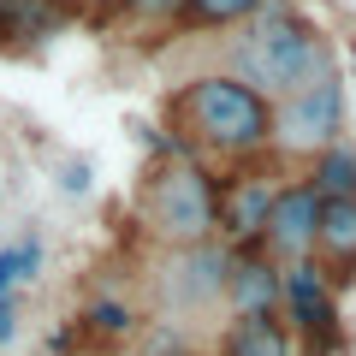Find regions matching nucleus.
<instances>
[{
  "instance_id": "nucleus-1",
  "label": "nucleus",
  "mask_w": 356,
  "mask_h": 356,
  "mask_svg": "<svg viewBox=\"0 0 356 356\" xmlns=\"http://www.w3.org/2000/svg\"><path fill=\"white\" fill-rule=\"evenodd\" d=\"M238 30L243 36L226 48V72L238 83H250L255 95H267V102H285L291 89L315 83V77H327L339 65L327 36L285 0H261V13L243 18Z\"/></svg>"
},
{
  "instance_id": "nucleus-2",
  "label": "nucleus",
  "mask_w": 356,
  "mask_h": 356,
  "mask_svg": "<svg viewBox=\"0 0 356 356\" xmlns=\"http://www.w3.org/2000/svg\"><path fill=\"white\" fill-rule=\"evenodd\" d=\"M178 131L191 149L226 154V161H261L273 149V102L238 83L232 72H208L178 89Z\"/></svg>"
},
{
  "instance_id": "nucleus-3",
  "label": "nucleus",
  "mask_w": 356,
  "mask_h": 356,
  "mask_svg": "<svg viewBox=\"0 0 356 356\" xmlns=\"http://www.w3.org/2000/svg\"><path fill=\"white\" fill-rule=\"evenodd\" d=\"M143 232L166 250L220 238V178L202 166V154H161L143 178Z\"/></svg>"
},
{
  "instance_id": "nucleus-4",
  "label": "nucleus",
  "mask_w": 356,
  "mask_h": 356,
  "mask_svg": "<svg viewBox=\"0 0 356 356\" xmlns=\"http://www.w3.org/2000/svg\"><path fill=\"white\" fill-rule=\"evenodd\" d=\"M344 143V72L332 65L327 77L291 89L285 102H273V149L315 161L321 149Z\"/></svg>"
},
{
  "instance_id": "nucleus-5",
  "label": "nucleus",
  "mask_w": 356,
  "mask_h": 356,
  "mask_svg": "<svg viewBox=\"0 0 356 356\" xmlns=\"http://www.w3.org/2000/svg\"><path fill=\"white\" fill-rule=\"evenodd\" d=\"M280 321H291L297 350H309V356H332L339 350V291H332V273L315 261V255L285 261Z\"/></svg>"
},
{
  "instance_id": "nucleus-6",
  "label": "nucleus",
  "mask_w": 356,
  "mask_h": 356,
  "mask_svg": "<svg viewBox=\"0 0 356 356\" xmlns=\"http://www.w3.org/2000/svg\"><path fill=\"white\" fill-rule=\"evenodd\" d=\"M226 261H232L226 243H191V250H172V261H166V273H161L166 303H172L178 315L226 303Z\"/></svg>"
},
{
  "instance_id": "nucleus-7",
  "label": "nucleus",
  "mask_w": 356,
  "mask_h": 356,
  "mask_svg": "<svg viewBox=\"0 0 356 356\" xmlns=\"http://www.w3.org/2000/svg\"><path fill=\"white\" fill-rule=\"evenodd\" d=\"M315 226H321L315 184L309 178H291V184H280V196L267 208V226H261V243L255 250H267L273 261H303V255H315Z\"/></svg>"
},
{
  "instance_id": "nucleus-8",
  "label": "nucleus",
  "mask_w": 356,
  "mask_h": 356,
  "mask_svg": "<svg viewBox=\"0 0 356 356\" xmlns=\"http://www.w3.org/2000/svg\"><path fill=\"white\" fill-rule=\"evenodd\" d=\"M273 196H280V184H273L267 172H238V178H226V184H220V238H226L232 250L261 243V226H267Z\"/></svg>"
},
{
  "instance_id": "nucleus-9",
  "label": "nucleus",
  "mask_w": 356,
  "mask_h": 356,
  "mask_svg": "<svg viewBox=\"0 0 356 356\" xmlns=\"http://www.w3.org/2000/svg\"><path fill=\"white\" fill-rule=\"evenodd\" d=\"M280 280L285 261H273L267 250H232L226 261V309L232 315H280Z\"/></svg>"
},
{
  "instance_id": "nucleus-10",
  "label": "nucleus",
  "mask_w": 356,
  "mask_h": 356,
  "mask_svg": "<svg viewBox=\"0 0 356 356\" xmlns=\"http://www.w3.org/2000/svg\"><path fill=\"white\" fill-rule=\"evenodd\" d=\"M220 356H303L280 315H232L220 332Z\"/></svg>"
},
{
  "instance_id": "nucleus-11",
  "label": "nucleus",
  "mask_w": 356,
  "mask_h": 356,
  "mask_svg": "<svg viewBox=\"0 0 356 356\" xmlns=\"http://www.w3.org/2000/svg\"><path fill=\"white\" fill-rule=\"evenodd\" d=\"M315 261L327 273H356V202H321Z\"/></svg>"
},
{
  "instance_id": "nucleus-12",
  "label": "nucleus",
  "mask_w": 356,
  "mask_h": 356,
  "mask_svg": "<svg viewBox=\"0 0 356 356\" xmlns=\"http://www.w3.org/2000/svg\"><path fill=\"white\" fill-rule=\"evenodd\" d=\"M309 184H315L321 202H356V149L350 143H332L309 161Z\"/></svg>"
},
{
  "instance_id": "nucleus-13",
  "label": "nucleus",
  "mask_w": 356,
  "mask_h": 356,
  "mask_svg": "<svg viewBox=\"0 0 356 356\" xmlns=\"http://www.w3.org/2000/svg\"><path fill=\"white\" fill-rule=\"evenodd\" d=\"M255 13H261V0H184L172 30H238Z\"/></svg>"
},
{
  "instance_id": "nucleus-14",
  "label": "nucleus",
  "mask_w": 356,
  "mask_h": 356,
  "mask_svg": "<svg viewBox=\"0 0 356 356\" xmlns=\"http://www.w3.org/2000/svg\"><path fill=\"white\" fill-rule=\"evenodd\" d=\"M77 332H89V339H102V344H119L137 332V315H131L119 297H95V303L77 315Z\"/></svg>"
},
{
  "instance_id": "nucleus-15",
  "label": "nucleus",
  "mask_w": 356,
  "mask_h": 356,
  "mask_svg": "<svg viewBox=\"0 0 356 356\" xmlns=\"http://www.w3.org/2000/svg\"><path fill=\"white\" fill-rule=\"evenodd\" d=\"M18 285H24V250L6 243L0 250V297H18Z\"/></svg>"
},
{
  "instance_id": "nucleus-16",
  "label": "nucleus",
  "mask_w": 356,
  "mask_h": 356,
  "mask_svg": "<svg viewBox=\"0 0 356 356\" xmlns=\"http://www.w3.org/2000/svg\"><path fill=\"white\" fill-rule=\"evenodd\" d=\"M54 178H60L65 196H89V161H60V166H54Z\"/></svg>"
},
{
  "instance_id": "nucleus-17",
  "label": "nucleus",
  "mask_w": 356,
  "mask_h": 356,
  "mask_svg": "<svg viewBox=\"0 0 356 356\" xmlns=\"http://www.w3.org/2000/svg\"><path fill=\"white\" fill-rule=\"evenodd\" d=\"M178 6H184V0H137V6H131V18H143V24H172Z\"/></svg>"
},
{
  "instance_id": "nucleus-18",
  "label": "nucleus",
  "mask_w": 356,
  "mask_h": 356,
  "mask_svg": "<svg viewBox=\"0 0 356 356\" xmlns=\"http://www.w3.org/2000/svg\"><path fill=\"white\" fill-rule=\"evenodd\" d=\"M18 339V297H0V344Z\"/></svg>"
},
{
  "instance_id": "nucleus-19",
  "label": "nucleus",
  "mask_w": 356,
  "mask_h": 356,
  "mask_svg": "<svg viewBox=\"0 0 356 356\" xmlns=\"http://www.w3.org/2000/svg\"><path fill=\"white\" fill-rule=\"evenodd\" d=\"M131 6H137V0H95V13H102V18H131Z\"/></svg>"
},
{
  "instance_id": "nucleus-20",
  "label": "nucleus",
  "mask_w": 356,
  "mask_h": 356,
  "mask_svg": "<svg viewBox=\"0 0 356 356\" xmlns=\"http://www.w3.org/2000/svg\"><path fill=\"white\" fill-rule=\"evenodd\" d=\"M54 6H60L65 18H72V13H95V0H54Z\"/></svg>"
},
{
  "instance_id": "nucleus-21",
  "label": "nucleus",
  "mask_w": 356,
  "mask_h": 356,
  "mask_svg": "<svg viewBox=\"0 0 356 356\" xmlns=\"http://www.w3.org/2000/svg\"><path fill=\"white\" fill-rule=\"evenodd\" d=\"M0 42H6V36H0Z\"/></svg>"
}]
</instances>
